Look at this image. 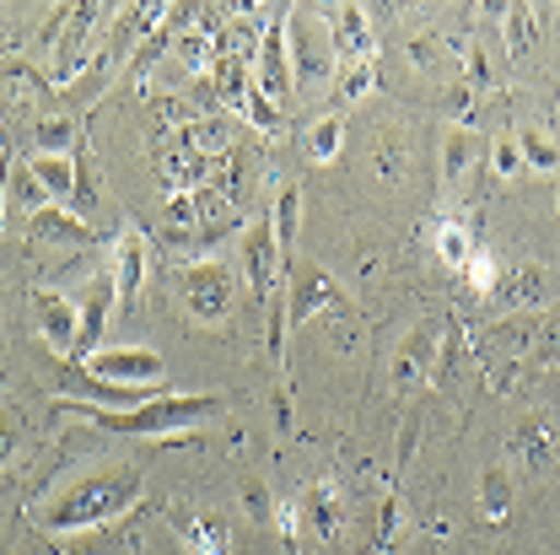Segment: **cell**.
Segmentation results:
<instances>
[{
    "instance_id": "obj_30",
    "label": "cell",
    "mask_w": 560,
    "mask_h": 555,
    "mask_svg": "<svg viewBox=\"0 0 560 555\" xmlns=\"http://www.w3.org/2000/svg\"><path fill=\"white\" fill-rule=\"evenodd\" d=\"M528 38V11H512V49H523Z\"/></svg>"
},
{
    "instance_id": "obj_7",
    "label": "cell",
    "mask_w": 560,
    "mask_h": 555,
    "mask_svg": "<svg viewBox=\"0 0 560 555\" xmlns=\"http://www.w3.org/2000/svg\"><path fill=\"white\" fill-rule=\"evenodd\" d=\"M184 297H189V313L200 324H226L232 319V302H237V280L221 259H195L184 270Z\"/></svg>"
},
{
    "instance_id": "obj_12",
    "label": "cell",
    "mask_w": 560,
    "mask_h": 555,
    "mask_svg": "<svg viewBox=\"0 0 560 555\" xmlns=\"http://www.w3.org/2000/svg\"><path fill=\"white\" fill-rule=\"evenodd\" d=\"M108 276H114L119 308H130L140 297V286H145V276H151V254H145V238L140 232H119V243L108 254Z\"/></svg>"
},
{
    "instance_id": "obj_11",
    "label": "cell",
    "mask_w": 560,
    "mask_h": 555,
    "mask_svg": "<svg viewBox=\"0 0 560 555\" xmlns=\"http://www.w3.org/2000/svg\"><path fill=\"white\" fill-rule=\"evenodd\" d=\"M114 302H119V297H114V276H108V270H103V276L81 291V302H75V313H81L75 356H81V361L103 350V329H108V313H114Z\"/></svg>"
},
{
    "instance_id": "obj_1",
    "label": "cell",
    "mask_w": 560,
    "mask_h": 555,
    "mask_svg": "<svg viewBox=\"0 0 560 555\" xmlns=\"http://www.w3.org/2000/svg\"><path fill=\"white\" fill-rule=\"evenodd\" d=\"M140 486H145V475H140V464H130V459L92 464L70 486L55 490L33 518H38L44 534H86V529H103V523L125 518L140 501Z\"/></svg>"
},
{
    "instance_id": "obj_15",
    "label": "cell",
    "mask_w": 560,
    "mask_h": 555,
    "mask_svg": "<svg viewBox=\"0 0 560 555\" xmlns=\"http://www.w3.org/2000/svg\"><path fill=\"white\" fill-rule=\"evenodd\" d=\"M33 238L38 243H55V248H81V243H92V227L66 206H44V210H33Z\"/></svg>"
},
{
    "instance_id": "obj_27",
    "label": "cell",
    "mask_w": 560,
    "mask_h": 555,
    "mask_svg": "<svg viewBox=\"0 0 560 555\" xmlns=\"http://www.w3.org/2000/svg\"><path fill=\"white\" fill-rule=\"evenodd\" d=\"M16 453H22V420H16V411L0 405V470H5Z\"/></svg>"
},
{
    "instance_id": "obj_29",
    "label": "cell",
    "mask_w": 560,
    "mask_h": 555,
    "mask_svg": "<svg viewBox=\"0 0 560 555\" xmlns=\"http://www.w3.org/2000/svg\"><path fill=\"white\" fill-rule=\"evenodd\" d=\"M517 167H523V157H517V146H506V140H501V146H495V173H501V178H512Z\"/></svg>"
},
{
    "instance_id": "obj_19",
    "label": "cell",
    "mask_w": 560,
    "mask_h": 555,
    "mask_svg": "<svg viewBox=\"0 0 560 555\" xmlns=\"http://www.w3.org/2000/svg\"><path fill=\"white\" fill-rule=\"evenodd\" d=\"M475 157H480V140H475V130H453V136L442 140V173H447L453 184H464V178H469Z\"/></svg>"
},
{
    "instance_id": "obj_5",
    "label": "cell",
    "mask_w": 560,
    "mask_h": 555,
    "mask_svg": "<svg viewBox=\"0 0 560 555\" xmlns=\"http://www.w3.org/2000/svg\"><path fill=\"white\" fill-rule=\"evenodd\" d=\"M81 367H86L97 383H108V389H136V394H162V383H167L162 356L145 346H103L97 356H86Z\"/></svg>"
},
{
    "instance_id": "obj_32",
    "label": "cell",
    "mask_w": 560,
    "mask_h": 555,
    "mask_svg": "<svg viewBox=\"0 0 560 555\" xmlns=\"http://www.w3.org/2000/svg\"><path fill=\"white\" fill-rule=\"evenodd\" d=\"M0 308H5V286H0Z\"/></svg>"
},
{
    "instance_id": "obj_13",
    "label": "cell",
    "mask_w": 560,
    "mask_h": 555,
    "mask_svg": "<svg viewBox=\"0 0 560 555\" xmlns=\"http://www.w3.org/2000/svg\"><path fill=\"white\" fill-rule=\"evenodd\" d=\"M22 173H27V178L38 184V195H44L49 206H66V200H75V189H81L75 157H55V151H33Z\"/></svg>"
},
{
    "instance_id": "obj_31",
    "label": "cell",
    "mask_w": 560,
    "mask_h": 555,
    "mask_svg": "<svg viewBox=\"0 0 560 555\" xmlns=\"http://www.w3.org/2000/svg\"><path fill=\"white\" fill-rule=\"evenodd\" d=\"M0 210H5V167H0Z\"/></svg>"
},
{
    "instance_id": "obj_20",
    "label": "cell",
    "mask_w": 560,
    "mask_h": 555,
    "mask_svg": "<svg viewBox=\"0 0 560 555\" xmlns=\"http://www.w3.org/2000/svg\"><path fill=\"white\" fill-rule=\"evenodd\" d=\"M475 248H480V243L469 238L464 221H442V227H436V254H442V265H453L458 276H464V265H469Z\"/></svg>"
},
{
    "instance_id": "obj_10",
    "label": "cell",
    "mask_w": 560,
    "mask_h": 555,
    "mask_svg": "<svg viewBox=\"0 0 560 555\" xmlns=\"http://www.w3.org/2000/svg\"><path fill=\"white\" fill-rule=\"evenodd\" d=\"M324 27H329V44H335V60L340 66H372L377 44H372V27H366V11L361 5L324 11Z\"/></svg>"
},
{
    "instance_id": "obj_23",
    "label": "cell",
    "mask_w": 560,
    "mask_h": 555,
    "mask_svg": "<svg viewBox=\"0 0 560 555\" xmlns=\"http://www.w3.org/2000/svg\"><path fill=\"white\" fill-rule=\"evenodd\" d=\"M506 507H512V481H506V470H486V475H480V512L495 523V518H506Z\"/></svg>"
},
{
    "instance_id": "obj_24",
    "label": "cell",
    "mask_w": 560,
    "mask_h": 555,
    "mask_svg": "<svg viewBox=\"0 0 560 555\" xmlns=\"http://www.w3.org/2000/svg\"><path fill=\"white\" fill-rule=\"evenodd\" d=\"M70 136H75V125H70L66 114H44V119L33 125L38 151H55V157H70Z\"/></svg>"
},
{
    "instance_id": "obj_21",
    "label": "cell",
    "mask_w": 560,
    "mask_h": 555,
    "mask_svg": "<svg viewBox=\"0 0 560 555\" xmlns=\"http://www.w3.org/2000/svg\"><path fill=\"white\" fill-rule=\"evenodd\" d=\"M184 545H189V555H226L232 551V534H226V523H215V518H195V523L184 529Z\"/></svg>"
},
{
    "instance_id": "obj_6",
    "label": "cell",
    "mask_w": 560,
    "mask_h": 555,
    "mask_svg": "<svg viewBox=\"0 0 560 555\" xmlns=\"http://www.w3.org/2000/svg\"><path fill=\"white\" fill-rule=\"evenodd\" d=\"M285 324L302 329L307 319L329 313V308H346V291L335 286V276L324 265H285Z\"/></svg>"
},
{
    "instance_id": "obj_22",
    "label": "cell",
    "mask_w": 560,
    "mask_h": 555,
    "mask_svg": "<svg viewBox=\"0 0 560 555\" xmlns=\"http://www.w3.org/2000/svg\"><path fill=\"white\" fill-rule=\"evenodd\" d=\"M372 81H377V70H372V66H346V70H340V81H335V92H329L335 114H346L355 97H366V92H372Z\"/></svg>"
},
{
    "instance_id": "obj_25",
    "label": "cell",
    "mask_w": 560,
    "mask_h": 555,
    "mask_svg": "<svg viewBox=\"0 0 560 555\" xmlns=\"http://www.w3.org/2000/svg\"><path fill=\"white\" fill-rule=\"evenodd\" d=\"M464 276H469V286H475L480 297H495V291H501V265H495V254H490V248H475V254H469Z\"/></svg>"
},
{
    "instance_id": "obj_14",
    "label": "cell",
    "mask_w": 560,
    "mask_h": 555,
    "mask_svg": "<svg viewBox=\"0 0 560 555\" xmlns=\"http://www.w3.org/2000/svg\"><path fill=\"white\" fill-rule=\"evenodd\" d=\"M302 518H307V534L335 540L340 523H346V496H340V486L335 481H318V486L307 490V501H302Z\"/></svg>"
},
{
    "instance_id": "obj_3",
    "label": "cell",
    "mask_w": 560,
    "mask_h": 555,
    "mask_svg": "<svg viewBox=\"0 0 560 555\" xmlns=\"http://www.w3.org/2000/svg\"><path fill=\"white\" fill-rule=\"evenodd\" d=\"M285 38H291V76L296 86H324L335 81V44L324 27V11H285Z\"/></svg>"
},
{
    "instance_id": "obj_26",
    "label": "cell",
    "mask_w": 560,
    "mask_h": 555,
    "mask_svg": "<svg viewBox=\"0 0 560 555\" xmlns=\"http://www.w3.org/2000/svg\"><path fill=\"white\" fill-rule=\"evenodd\" d=\"M517 157H523L528 167H545V173H550V167H560L556 140L539 136V130H523V136H517Z\"/></svg>"
},
{
    "instance_id": "obj_28",
    "label": "cell",
    "mask_w": 560,
    "mask_h": 555,
    "mask_svg": "<svg viewBox=\"0 0 560 555\" xmlns=\"http://www.w3.org/2000/svg\"><path fill=\"white\" fill-rule=\"evenodd\" d=\"M276 523H280V534H302V501H280Z\"/></svg>"
},
{
    "instance_id": "obj_9",
    "label": "cell",
    "mask_w": 560,
    "mask_h": 555,
    "mask_svg": "<svg viewBox=\"0 0 560 555\" xmlns=\"http://www.w3.org/2000/svg\"><path fill=\"white\" fill-rule=\"evenodd\" d=\"M33 313H38V335L49 356H75V335H81V313H75V297L66 291H33Z\"/></svg>"
},
{
    "instance_id": "obj_16",
    "label": "cell",
    "mask_w": 560,
    "mask_h": 555,
    "mask_svg": "<svg viewBox=\"0 0 560 555\" xmlns=\"http://www.w3.org/2000/svg\"><path fill=\"white\" fill-rule=\"evenodd\" d=\"M270 232H276L280 254H291V243L302 232V184H280V200L270 210Z\"/></svg>"
},
{
    "instance_id": "obj_4",
    "label": "cell",
    "mask_w": 560,
    "mask_h": 555,
    "mask_svg": "<svg viewBox=\"0 0 560 555\" xmlns=\"http://www.w3.org/2000/svg\"><path fill=\"white\" fill-rule=\"evenodd\" d=\"M237 276H243L248 297H254L259 308L280 313L276 297H280V276H285V254H280L270 221H254V227L243 232V243H237Z\"/></svg>"
},
{
    "instance_id": "obj_2",
    "label": "cell",
    "mask_w": 560,
    "mask_h": 555,
    "mask_svg": "<svg viewBox=\"0 0 560 555\" xmlns=\"http://www.w3.org/2000/svg\"><path fill=\"white\" fill-rule=\"evenodd\" d=\"M66 416H81L114 437H178L200 420H215L221 416V394H151L140 400L130 411H108V405H81V400H55Z\"/></svg>"
},
{
    "instance_id": "obj_18",
    "label": "cell",
    "mask_w": 560,
    "mask_h": 555,
    "mask_svg": "<svg viewBox=\"0 0 560 555\" xmlns=\"http://www.w3.org/2000/svg\"><path fill=\"white\" fill-rule=\"evenodd\" d=\"M340 140H346V114H324V119L307 125L302 151H307L313 162H335V157H340Z\"/></svg>"
},
{
    "instance_id": "obj_33",
    "label": "cell",
    "mask_w": 560,
    "mask_h": 555,
    "mask_svg": "<svg viewBox=\"0 0 560 555\" xmlns=\"http://www.w3.org/2000/svg\"><path fill=\"white\" fill-rule=\"evenodd\" d=\"M556 200H560V184H556Z\"/></svg>"
},
{
    "instance_id": "obj_17",
    "label": "cell",
    "mask_w": 560,
    "mask_h": 555,
    "mask_svg": "<svg viewBox=\"0 0 560 555\" xmlns=\"http://www.w3.org/2000/svg\"><path fill=\"white\" fill-rule=\"evenodd\" d=\"M431 340H436V329L425 324V329H416V335L399 346V356H394V389H410L420 372H425V361H431Z\"/></svg>"
},
{
    "instance_id": "obj_8",
    "label": "cell",
    "mask_w": 560,
    "mask_h": 555,
    "mask_svg": "<svg viewBox=\"0 0 560 555\" xmlns=\"http://www.w3.org/2000/svg\"><path fill=\"white\" fill-rule=\"evenodd\" d=\"M254 86L280 103L296 92V76H291V38H285V16H270L265 33H259V49H254Z\"/></svg>"
}]
</instances>
